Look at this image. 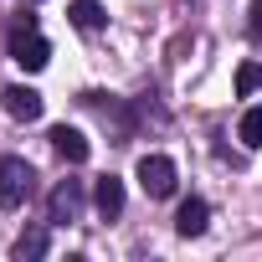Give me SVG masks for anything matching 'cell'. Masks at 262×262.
<instances>
[{
    "instance_id": "cell-1",
    "label": "cell",
    "mask_w": 262,
    "mask_h": 262,
    "mask_svg": "<svg viewBox=\"0 0 262 262\" xmlns=\"http://www.w3.org/2000/svg\"><path fill=\"white\" fill-rule=\"evenodd\" d=\"M11 62H21L26 72H41V67L52 62V47H47V36L36 31V16H21V21H16V31H11Z\"/></svg>"
},
{
    "instance_id": "cell-2",
    "label": "cell",
    "mask_w": 262,
    "mask_h": 262,
    "mask_svg": "<svg viewBox=\"0 0 262 262\" xmlns=\"http://www.w3.org/2000/svg\"><path fill=\"white\" fill-rule=\"evenodd\" d=\"M31 185H36V170L16 155H0V206L6 211H21L31 201Z\"/></svg>"
},
{
    "instance_id": "cell-3",
    "label": "cell",
    "mask_w": 262,
    "mask_h": 262,
    "mask_svg": "<svg viewBox=\"0 0 262 262\" xmlns=\"http://www.w3.org/2000/svg\"><path fill=\"white\" fill-rule=\"evenodd\" d=\"M134 175H139V185H144V195H149V201L175 195V160H170V155H144Z\"/></svg>"
},
{
    "instance_id": "cell-4",
    "label": "cell",
    "mask_w": 262,
    "mask_h": 262,
    "mask_svg": "<svg viewBox=\"0 0 262 262\" xmlns=\"http://www.w3.org/2000/svg\"><path fill=\"white\" fill-rule=\"evenodd\" d=\"M47 216H52V221H77V216H82V180H62V185L47 195Z\"/></svg>"
},
{
    "instance_id": "cell-5",
    "label": "cell",
    "mask_w": 262,
    "mask_h": 262,
    "mask_svg": "<svg viewBox=\"0 0 262 262\" xmlns=\"http://www.w3.org/2000/svg\"><path fill=\"white\" fill-rule=\"evenodd\" d=\"M47 139H52V149H57V155H62L67 165H82V160L93 155V144L82 139V128H67V123H57V128H52Z\"/></svg>"
},
{
    "instance_id": "cell-6",
    "label": "cell",
    "mask_w": 262,
    "mask_h": 262,
    "mask_svg": "<svg viewBox=\"0 0 262 262\" xmlns=\"http://www.w3.org/2000/svg\"><path fill=\"white\" fill-rule=\"evenodd\" d=\"M6 98V113L11 118H21V123H31V118H41V93L36 88H26V82H16V88H6L0 93Z\"/></svg>"
},
{
    "instance_id": "cell-7",
    "label": "cell",
    "mask_w": 262,
    "mask_h": 262,
    "mask_svg": "<svg viewBox=\"0 0 262 262\" xmlns=\"http://www.w3.org/2000/svg\"><path fill=\"white\" fill-rule=\"evenodd\" d=\"M93 206H98L103 221H113V216L123 211V180H118V175H103V180L93 185Z\"/></svg>"
},
{
    "instance_id": "cell-8",
    "label": "cell",
    "mask_w": 262,
    "mask_h": 262,
    "mask_svg": "<svg viewBox=\"0 0 262 262\" xmlns=\"http://www.w3.org/2000/svg\"><path fill=\"white\" fill-rule=\"evenodd\" d=\"M206 221H211V206H206L201 195H190V201L175 211V231H180V236H201V231H206Z\"/></svg>"
},
{
    "instance_id": "cell-9",
    "label": "cell",
    "mask_w": 262,
    "mask_h": 262,
    "mask_svg": "<svg viewBox=\"0 0 262 262\" xmlns=\"http://www.w3.org/2000/svg\"><path fill=\"white\" fill-rule=\"evenodd\" d=\"M67 16H72V26H77V31H98V26L108 21L98 0H72V6H67Z\"/></svg>"
},
{
    "instance_id": "cell-10",
    "label": "cell",
    "mask_w": 262,
    "mask_h": 262,
    "mask_svg": "<svg viewBox=\"0 0 262 262\" xmlns=\"http://www.w3.org/2000/svg\"><path fill=\"white\" fill-rule=\"evenodd\" d=\"M236 139H242L247 149H262V108H247V113H242V123H236Z\"/></svg>"
},
{
    "instance_id": "cell-11",
    "label": "cell",
    "mask_w": 262,
    "mask_h": 262,
    "mask_svg": "<svg viewBox=\"0 0 262 262\" xmlns=\"http://www.w3.org/2000/svg\"><path fill=\"white\" fill-rule=\"evenodd\" d=\"M16 257L26 262V257H47V231L36 226V231H21L16 236Z\"/></svg>"
},
{
    "instance_id": "cell-12",
    "label": "cell",
    "mask_w": 262,
    "mask_h": 262,
    "mask_svg": "<svg viewBox=\"0 0 262 262\" xmlns=\"http://www.w3.org/2000/svg\"><path fill=\"white\" fill-rule=\"evenodd\" d=\"M257 88H262V62H242V67H236V93L252 98Z\"/></svg>"
},
{
    "instance_id": "cell-13",
    "label": "cell",
    "mask_w": 262,
    "mask_h": 262,
    "mask_svg": "<svg viewBox=\"0 0 262 262\" xmlns=\"http://www.w3.org/2000/svg\"><path fill=\"white\" fill-rule=\"evenodd\" d=\"M247 31H252V41H262V0L252 6V21H247Z\"/></svg>"
}]
</instances>
